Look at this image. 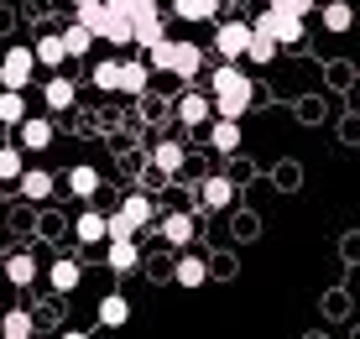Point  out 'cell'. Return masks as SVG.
I'll list each match as a JSON object with an SVG mask.
<instances>
[{
    "label": "cell",
    "mask_w": 360,
    "mask_h": 339,
    "mask_svg": "<svg viewBox=\"0 0 360 339\" xmlns=\"http://www.w3.org/2000/svg\"><path fill=\"white\" fill-rule=\"evenodd\" d=\"M251 32L266 37V42H277V47H297V42L308 37V21L277 16V11H256V16H251Z\"/></svg>",
    "instance_id": "1"
},
{
    "label": "cell",
    "mask_w": 360,
    "mask_h": 339,
    "mask_svg": "<svg viewBox=\"0 0 360 339\" xmlns=\"http://www.w3.org/2000/svg\"><path fill=\"white\" fill-rule=\"evenodd\" d=\"M32 68H37L32 47H6V58H0V89L6 94H27L32 89Z\"/></svg>",
    "instance_id": "2"
},
{
    "label": "cell",
    "mask_w": 360,
    "mask_h": 339,
    "mask_svg": "<svg viewBox=\"0 0 360 339\" xmlns=\"http://www.w3.org/2000/svg\"><path fill=\"white\" fill-rule=\"evenodd\" d=\"M209 89H214V99H256V84H251V73H245L240 63H219V68L209 73Z\"/></svg>",
    "instance_id": "3"
},
{
    "label": "cell",
    "mask_w": 360,
    "mask_h": 339,
    "mask_svg": "<svg viewBox=\"0 0 360 339\" xmlns=\"http://www.w3.org/2000/svg\"><path fill=\"white\" fill-rule=\"evenodd\" d=\"M245 47H251V21H219V27H214V53H219V63H240Z\"/></svg>",
    "instance_id": "4"
},
{
    "label": "cell",
    "mask_w": 360,
    "mask_h": 339,
    "mask_svg": "<svg viewBox=\"0 0 360 339\" xmlns=\"http://www.w3.org/2000/svg\"><path fill=\"white\" fill-rule=\"evenodd\" d=\"M157 235H162V241L167 245H193L198 241V219L188 215V209H172V215H162V219H157Z\"/></svg>",
    "instance_id": "5"
},
{
    "label": "cell",
    "mask_w": 360,
    "mask_h": 339,
    "mask_svg": "<svg viewBox=\"0 0 360 339\" xmlns=\"http://www.w3.org/2000/svg\"><path fill=\"white\" fill-rule=\"evenodd\" d=\"M53 141H58V131H53L47 115H27L16 125V146H21V152H47Z\"/></svg>",
    "instance_id": "6"
},
{
    "label": "cell",
    "mask_w": 360,
    "mask_h": 339,
    "mask_svg": "<svg viewBox=\"0 0 360 339\" xmlns=\"http://www.w3.org/2000/svg\"><path fill=\"white\" fill-rule=\"evenodd\" d=\"M198 204L204 209H230L235 204V178H225V172H209V178H198Z\"/></svg>",
    "instance_id": "7"
},
{
    "label": "cell",
    "mask_w": 360,
    "mask_h": 339,
    "mask_svg": "<svg viewBox=\"0 0 360 339\" xmlns=\"http://www.w3.org/2000/svg\"><path fill=\"white\" fill-rule=\"evenodd\" d=\"M16 188H21V198H27V204H47V198H53V188H58V172L27 167V172L16 178Z\"/></svg>",
    "instance_id": "8"
},
{
    "label": "cell",
    "mask_w": 360,
    "mask_h": 339,
    "mask_svg": "<svg viewBox=\"0 0 360 339\" xmlns=\"http://www.w3.org/2000/svg\"><path fill=\"white\" fill-rule=\"evenodd\" d=\"M131 32H136V47H141V53H152L157 42H167V21H162V11H141V16L131 21Z\"/></svg>",
    "instance_id": "9"
},
{
    "label": "cell",
    "mask_w": 360,
    "mask_h": 339,
    "mask_svg": "<svg viewBox=\"0 0 360 339\" xmlns=\"http://www.w3.org/2000/svg\"><path fill=\"white\" fill-rule=\"evenodd\" d=\"M178 120L188 125V131H198V125H209V120H214V99H209V94H198V89L178 94Z\"/></svg>",
    "instance_id": "10"
},
{
    "label": "cell",
    "mask_w": 360,
    "mask_h": 339,
    "mask_svg": "<svg viewBox=\"0 0 360 339\" xmlns=\"http://www.w3.org/2000/svg\"><path fill=\"white\" fill-rule=\"evenodd\" d=\"M115 215L126 219L131 235H136V230H146V224H157V204H152V193H126V204H120Z\"/></svg>",
    "instance_id": "11"
},
{
    "label": "cell",
    "mask_w": 360,
    "mask_h": 339,
    "mask_svg": "<svg viewBox=\"0 0 360 339\" xmlns=\"http://www.w3.org/2000/svg\"><path fill=\"white\" fill-rule=\"evenodd\" d=\"M73 241H79V245L110 241V215H99V209H84V215L73 219Z\"/></svg>",
    "instance_id": "12"
},
{
    "label": "cell",
    "mask_w": 360,
    "mask_h": 339,
    "mask_svg": "<svg viewBox=\"0 0 360 339\" xmlns=\"http://www.w3.org/2000/svg\"><path fill=\"white\" fill-rule=\"evenodd\" d=\"M73 21H79L84 32L105 37V32H110V21H115V11H110L105 0H84V6H73Z\"/></svg>",
    "instance_id": "13"
},
{
    "label": "cell",
    "mask_w": 360,
    "mask_h": 339,
    "mask_svg": "<svg viewBox=\"0 0 360 339\" xmlns=\"http://www.w3.org/2000/svg\"><path fill=\"white\" fill-rule=\"evenodd\" d=\"M188 152H183V141H157L152 146V172H162V178H178Z\"/></svg>",
    "instance_id": "14"
},
{
    "label": "cell",
    "mask_w": 360,
    "mask_h": 339,
    "mask_svg": "<svg viewBox=\"0 0 360 339\" xmlns=\"http://www.w3.org/2000/svg\"><path fill=\"white\" fill-rule=\"evenodd\" d=\"M47 282H53V293H79L84 267H79L73 256H63V261H53V267H47Z\"/></svg>",
    "instance_id": "15"
},
{
    "label": "cell",
    "mask_w": 360,
    "mask_h": 339,
    "mask_svg": "<svg viewBox=\"0 0 360 339\" xmlns=\"http://www.w3.org/2000/svg\"><path fill=\"white\" fill-rule=\"evenodd\" d=\"M110 250H105V267L110 271H136L141 267V245L136 241H105Z\"/></svg>",
    "instance_id": "16"
},
{
    "label": "cell",
    "mask_w": 360,
    "mask_h": 339,
    "mask_svg": "<svg viewBox=\"0 0 360 339\" xmlns=\"http://www.w3.org/2000/svg\"><path fill=\"white\" fill-rule=\"evenodd\" d=\"M73 94H79V89H73L68 73H53V79L42 84V99H47V110H53V115H58V110H73Z\"/></svg>",
    "instance_id": "17"
},
{
    "label": "cell",
    "mask_w": 360,
    "mask_h": 339,
    "mask_svg": "<svg viewBox=\"0 0 360 339\" xmlns=\"http://www.w3.org/2000/svg\"><path fill=\"white\" fill-rule=\"evenodd\" d=\"M32 58L42 63V68H63V63H68V53H63V37H58V32H42V37L32 42Z\"/></svg>",
    "instance_id": "18"
},
{
    "label": "cell",
    "mask_w": 360,
    "mask_h": 339,
    "mask_svg": "<svg viewBox=\"0 0 360 339\" xmlns=\"http://www.w3.org/2000/svg\"><path fill=\"white\" fill-rule=\"evenodd\" d=\"M146 84H152V68L146 63H120V89L115 94H136V99H146Z\"/></svg>",
    "instance_id": "19"
},
{
    "label": "cell",
    "mask_w": 360,
    "mask_h": 339,
    "mask_svg": "<svg viewBox=\"0 0 360 339\" xmlns=\"http://www.w3.org/2000/svg\"><path fill=\"white\" fill-rule=\"evenodd\" d=\"M225 11V0H172V16L178 21H214Z\"/></svg>",
    "instance_id": "20"
},
{
    "label": "cell",
    "mask_w": 360,
    "mask_h": 339,
    "mask_svg": "<svg viewBox=\"0 0 360 339\" xmlns=\"http://www.w3.org/2000/svg\"><path fill=\"white\" fill-rule=\"evenodd\" d=\"M172 282H178V287H204V282H209V261H204V256H178Z\"/></svg>",
    "instance_id": "21"
},
{
    "label": "cell",
    "mask_w": 360,
    "mask_h": 339,
    "mask_svg": "<svg viewBox=\"0 0 360 339\" xmlns=\"http://www.w3.org/2000/svg\"><path fill=\"white\" fill-rule=\"evenodd\" d=\"M99 324H105V329H120V324L131 319V298L126 293H110V298H99Z\"/></svg>",
    "instance_id": "22"
},
{
    "label": "cell",
    "mask_w": 360,
    "mask_h": 339,
    "mask_svg": "<svg viewBox=\"0 0 360 339\" xmlns=\"http://www.w3.org/2000/svg\"><path fill=\"white\" fill-rule=\"evenodd\" d=\"M319 16H324V32L345 37L355 27V6H345V0H329V6H319Z\"/></svg>",
    "instance_id": "23"
},
{
    "label": "cell",
    "mask_w": 360,
    "mask_h": 339,
    "mask_svg": "<svg viewBox=\"0 0 360 339\" xmlns=\"http://www.w3.org/2000/svg\"><path fill=\"white\" fill-rule=\"evenodd\" d=\"M198 63H204L198 42H172V73L178 79H198Z\"/></svg>",
    "instance_id": "24"
},
{
    "label": "cell",
    "mask_w": 360,
    "mask_h": 339,
    "mask_svg": "<svg viewBox=\"0 0 360 339\" xmlns=\"http://www.w3.org/2000/svg\"><path fill=\"white\" fill-rule=\"evenodd\" d=\"M0 334H11V339H32L37 334V319L27 308H6L0 313Z\"/></svg>",
    "instance_id": "25"
},
{
    "label": "cell",
    "mask_w": 360,
    "mask_h": 339,
    "mask_svg": "<svg viewBox=\"0 0 360 339\" xmlns=\"http://www.w3.org/2000/svg\"><path fill=\"white\" fill-rule=\"evenodd\" d=\"M209 146L214 152H240V120H214L209 125Z\"/></svg>",
    "instance_id": "26"
},
{
    "label": "cell",
    "mask_w": 360,
    "mask_h": 339,
    "mask_svg": "<svg viewBox=\"0 0 360 339\" xmlns=\"http://www.w3.org/2000/svg\"><path fill=\"white\" fill-rule=\"evenodd\" d=\"M68 188H73V198H94L99 193V172L89 167V162H79V167L68 172Z\"/></svg>",
    "instance_id": "27"
},
{
    "label": "cell",
    "mask_w": 360,
    "mask_h": 339,
    "mask_svg": "<svg viewBox=\"0 0 360 339\" xmlns=\"http://www.w3.org/2000/svg\"><path fill=\"white\" fill-rule=\"evenodd\" d=\"M6 277H11V287H32V277H37V261H32V256H21V250H16V256L6 250Z\"/></svg>",
    "instance_id": "28"
},
{
    "label": "cell",
    "mask_w": 360,
    "mask_h": 339,
    "mask_svg": "<svg viewBox=\"0 0 360 339\" xmlns=\"http://www.w3.org/2000/svg\"><path fill=\"white\" fill-rule=\"evenodd\" d=\"M89 79H94V89H99V94H115V89H120V58L94 63V73H89Z\"/></svg>",
    "instance_id": "29"
},
{
    "label": "cell",
    "mask_w": 360,
    "mask_h": 339,
    "mask_svg": "<svg viewBox=\"0 0 360 339\" xmlns=\"http://www.w3.org/2000/svg\"><path fill=\"white\" fill-rule=\"evenodd\" d=\"M58 37H63V53H68V58H84V53H89V47L99 42V37H94V32H84L79 21H73L68 32H58Z\"/></svg>",
    "instance_id": "30"
},
{
    "label": "cell",
    "mask_w": 360,
    "mask_h": 339,
    "mask_svg": "<svg viewBox=\"0 0 360 339\" xmlns=\"http://www.w3.org/2000/svg\"><path fill=\"white\" fill-rule=\"evenodd\" d=\"M21 172H27V157H21V146H0V183H16Z\"/></svg>",
    "instance_id": "31"
},
{
    "label": "cell",
    "mask_w": 360,
    "mask_h": 339,
    "mask_svg": "<svg viewBox=\"0 0 360 339\" xmlns=\"http://www.w3.org/2000/svg\"><path fill=\"white\" fill-rule=\"evenodd\" d=\"M27 115V94H0V125H21Z\"/></svg>",
    "instance_id": "32"
},
{
    "label": "cell",
    "mask_w": 360,
    "mask_h": 339,
    "mask_svg": "<svg viewBox=\"0 0 360 339\" xmlns=\"http://www.w3.org/2000/svg\"><path fill=\"white\" fill-rule=\"evenodd\" d=\"M277 53H282L277 42H266V37H256V32H251V47H245V63H256V68H266V63L277 58Z\"/></svg>",
    "instance_id": "33"
},
{
    "label": "cell",
    "mask_w": 360,
    "mask_h": 339,
    "mask_svg": "<svg viewBox=\"0 0 360 339\" xmlns=\"http://www.w3.org/2000/svg\"><path fill=\"white\" fill-rule=\"evenodd\" d=\"M105 42H110V47H136V32H131V16H120V11H115V21H110V32H105Z\"/></svg>",
    "instance_id": "34"
},
{
    "label": "cell",
    "mask_w": 360,
    "mask_h": 339,
    "mask_svg": "<svg viewBox=\"0 0 360 339\" xmlns=\"http://www.w3.org/2000/svg\"><path fill=\"white\" fill-rule=\"evenodd\" d=\"M266 11L292 16V21H308V11H319V6H314V0H266Z\"/></svg>",
    "instance_id": "35"
},
{
    "label": "cell",
    "mask_w": 360,
    "mask_h": 339,
    "mask_svg": "<svg viewBox=\"0 0 360 339\" xmlns=\"http://www.w3.org/2000/svg\"><path fill=\"white\" fill-rule=\"evenodd\" d=\"M105 6H110V11H120V16H131V21H136V16H141V11H152L157 0H105Z\"/></svg>",
    "instance_id": "36"
},
{
    "label": "cell",
    "mask_w": 360,
    "mask_h": 339,
    "mask_svg": "<svg viewBox=\"0 0 360 339\" xmlns=\"http://www.w3.org/2000/svg\"><path fill=\"white\" fill-rule=\"evenodd\" d=\"M58 339H89V334H84V329H63V334H58Z\"/></svg>",
    "instance_id": "37"
},
{
    "label": "cell",
    "mask_w": 360,
    "mask_h": 339,
    "mask_svg": "<svg viewBox=\"0 0 360 339\" xmlns=\"http://www.w3.org/2000/svg\"><path fill=\"white\" fill-rule=\"evenodd\" d=\"M0 261H6V241H0Z\"/></svg>",
    "instance_id": "38"
},
{
    "label": "cell",
    "mask_w": 360,
    "mask_h": 339,
    "mask_svg": "<svg viewBox=\"0 0 360 339\" xmlns=\"http://www.w3.org/2000/svg\"><path fill=\"white\" fill-rule=\"evenodd\" d=\"M314 6H329V0H314Z\"/></svg>",
    "instance_id": "39"
},
{
    "label": "cell",
    "mask_w": 360,
    "mask_h": 339,
    "mask_svg": "<svg viewBox=\"0 0 360 339\" xmlns=\"http://www.w3.org/2000/svg\"><path fill=\"white\" fill-rule=\"evenodd\" d=\"M73 6H84V0H73Z\"/></svg>",
    "instance_id": "40"
},
{
    "label": "cell",
    "mask_w": 360,
    "mask_h": 339,
    "mask_svg": "<svg viewBox=\"0 0 360 339\" xmlns=\"http://www.w3.org/2000/svg\"><path fill=\"white\" fill-rule=\"evenodd\" d=\"M0 339H11V334H0Z\"/></svg>",
    "instance_id": "41"
}]
</instances>
